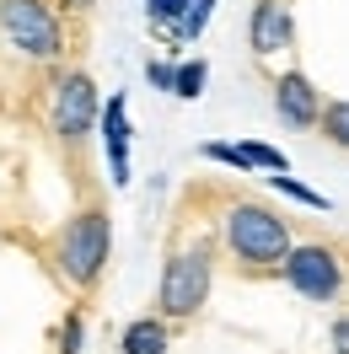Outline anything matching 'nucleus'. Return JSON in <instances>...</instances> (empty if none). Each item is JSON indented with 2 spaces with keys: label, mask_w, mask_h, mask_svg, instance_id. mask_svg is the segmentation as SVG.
<instances>
[{
  "label": "nucleus",
  "mask_w": 349,
  "mask_h": 354,
  "mask_svg": "<svg viewBox=\"0 0 349 354\" xmlns=\"http://www.w3.org/2000/svg\"><path fill=\"white\" fill-rule=\"evenodd\" d=\"M188 6H194V0H151V17L156 22H183Z\"/></svg>",
  "instance_id": "13"
},
{
  "label": "nucleus",
  "mask_w": 349,
  "mask_h": 354,
  "mask_svg": "<svg viewBox=\"0 0 349 354\" xmlns=\"http://www.w3.org/2000/svg\"><path fill=\"white\" fill-rule=\"evenodd\" d=\"M226 242L247 263H285L290 258V225H285V215L263 209V204H237L226 215Z\"/></svg>",
  "instance_id": "1"
},
{
  "label": "nucleus",
  "mask_w": 349,
  "mask_h": 354,
  "mask_svg": "<svg viewBox=\"0 0 349 354\" xmlns=\"http://www.w3.org/2000/svg\"><path fill=\"white\" fill-rule=\"evenodd\" d=\"M70 11H91V6H97V0H65Z\"/></svg>",
  "instance_id": "17"
},
{
  "label": "nucleus",
  "mask_w": 349,
  "mask_h": 354,
  "mask_svg": "<svg viewBox=\"0 0 349 354\" xmlns=\"http://www.w3.org/2000/svg\"><path fill=\"white\" fill-rule=\"evenodd\" d=\"M60 263L75 285H91L102 263H108V215L102 209H81L75 221L65 225V236H60Z\"/></svg>",
  "instance_id": "2"
},
{
  "label": "nucleus",
  "mask_w": 349,
  "mask_h": 354,
  "mask_svg": "<svg viewBox=\"0 0 349 354\" xmlns=\"http://www.w3.org/2000/svg\"><path fill=\"white\" fill-rule=\"evenodd\" d=\"M145 75H151V81H156L161 91H177V70H172V65H151Z\"/></svg>",
  "instance_id": "15"
},
{
  "label": "nucleus",
  "mask_w": 349,
  "mask_h": 354,
  "mask_svg": "<svg viewBox=\"0 0 349 354\" xmlns=\"http://www.w3.org/2000/svg\"><path fill=\"white\" fill-rule=\"evenodd\" d=\"M323 134L333 140V145L349 151V102H328L323 108Z\"/></svg>",
  "instance_id": "11"
},
{
  "label": "nucleus",
  "mask_w": 349,
  "mask_h": 354,
  "mask_svg": "<svg viewBox=\"0 0 349 354\" xmlns=\"http://www.w3.org/2000/svg\"><path fill=\"white\" fill-rule=\"evenodd\" d=\"M247 38H253V54H263V59L280 54V48H290V6H285V0H258Z\"/></svg>",
  "instance_id": "8"
},
{
  "label": "nucleus",
  "mask_w": 349,
  "mask_h": 354,
  "mask_svg": "<svg viewBox=\"0 0 349 354\" xmlns=\"http://www.w3.org/2000/svg\"><path fill=\"white\" fill-rule=\"evenodd\" d=\"M274 113H280L290 129H317L323 124V91L306 81L301 70H290L274 81Z\"/></svg>",
  "instance_id": "7"
},
{
  "label": "nucleus",
  "mask_w": 349,
  "mask_h": 354,
  "mask_svg": "<svg viewBox=\"0 0 349 354\" xmlns=\"http://www.w3.org/2000/svg\"><path fill=\"white\" fill-rule=\"evenodd\" d=\"M333 344H339V354H349V322H339V328H333Z\"/></svg>",
  "instance_id": "16"
},
{
  "label": "nucleus",
  "mask_w": 349,
  "mask_h": 354,
  "mask_svg": "<svg viewBox=\"0 0 349 354\" xmlns=\"http://www.w3.org/2000/svg\"><path fill=\"white\" fill-rule=\"evenodd\" d=\"M285 279L301 290L306 301H333L339 285H344V268H339V252L333 247H296L285 258Z\"/></svg>",
  "instance_id": "5"
},
{
  "label": "nucleus",
  "mask_w": 349,
  "mask_h": 354,
  "mask_svg": "<svg viewBox=\"0 0 349 354\" xmlns=\"http://www.w3.org/2000/svg\"><path fill=\"white\" fill-rule=\"evenodd\" d=\"M204 22H210V0H194V6H188V17H183V32H204Z\"/></svg>",
  "instance_id": "14"
},
{
  "label": "nucleus",
  "mask_w": 349,
  "mask_h": 354,
  "mask_svg": "<svg viewBox=\"0 0 349 354\" xmlns=\"http://www.w3.org/2000/svg\"><path fill=\"white\" fill-rule=\"evenodd\" d=\"M199 86H204V65H183L177 70V97H199Z\"/></svg>",
  "instance_id": "12"
},
{
  "label": "nucleus",
  "mask_w": 349,
  "mask_h": 354,
  "mask_svg": "<svg viewBox=\"0 0 349 354\" xmlns=\"http://www.w3.org/2000/svg\"><path fill=\"white\" fill-rule=\"evenodd\" d=\"M0 27H6V38L33 54V59H54L65 38H60V17L48 11L44 0H0Z\"/></svg>",
  "instance_id": "3"
},
{
  "label": "nucleus",
  "mask_w": 349,
  "mask_h": 354,
  "mask_svg": "<svg viewBox=\"0 0 349 354\" xmlns=\"http://www.w3.org/2000/svg\"><path fill=\"white\" fill-rule=\"evenodd\" d=\"M204 295H210V252L204 247H188V252H177L167 274H161V311L167 317H194L204 306Z\"/></svg>",
  "instance_id": "4"
},
{
  "label": "nucleus",
  "mask_w": 349,
  "mask_h": 354,
  "mask_svg": "<svg viewBox=\"0 0 349 354\" xmlns=\"http://www.w3.org/2000/svg\"><path fill=\"white\" fill-rule=\"evenodd\" d=\"M129 124H124V97H113L108 102V156H113V177L118 183H129Z\"/></svg>",
  "instance_id": "9"
},
{
  "label": "nucleus",
  "mask_w": 349,
  "mask_h": 354,
  "mask_svg": "<svg viewBox=\"0 0 349 354\" xmlns=\"http://www.w3.org/2000/svg\"><path fill=\"white\" fill-rule=\"evenodd\" d=\"M91 113H97V91H91V81L75 70V75H65V81L54 86V129L65 134V140H81V134L91 129Z\"/></svg>",
  "instance_id": "6"
},
{
  "label": "nucleus",
  "mask_w": 349,
  "mask_h": 354,
  "mask_svg": "<svg viewBox=\"0 0 349 354\" xmlns=\"http://www.w3.org/2000/svg\"><path fill=\"white\" fill-rule=\"evenodd\" d=\"M124 354H167V328L151 322V317H140L124 328Z\"/></svg>",
  "instance_id": "10"
}]
</instances>
